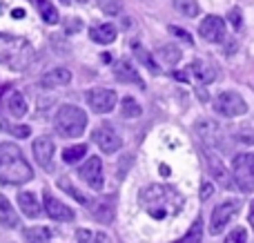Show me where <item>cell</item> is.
<instances>
[{"mask_svg":"<svg viewBox=\"0 0 254 243\" xmlns=\"http://www.w3.org/2000/svg\"><path fill=\"white\" fill-rule=\"evenodd\" d=\"M140 205L152 219H167L176 217L185 208V199L181 192H176L172 185H147L140 190Z\"/></svg>","mask_w":254,"mask_h":243,"instance_id":"cell-1","label":"cell"},{"mask_svg":"<svg viewBox=\"0 0 254 243\" xmlns=\"http://www.w3.org/2000/svg\"><path fill=\"white\" fill-rule=\"evenodd\" d=\"M34 179V170L29 168L22 150L13 143H0V183L20 185Z\"/></svg>","mask_w":254,"mask_h":243,"instance_id":"cell-2","label":"cell"},{"mask_svg":"<svg viewBox=\"0 0 254 243\" xmlns=\"http://www.w3.org/2000/svg\"><path fill=\"white\" fill-rule=\"evenodd\" d=\"M54 125L61 136L78 138L87 127V114L76 105H63L54 116Z\"/></svg>","mask_w":254,"mask_h":243,"instance_id":"cell-3","label":"cell"},{"mask_svg":"<svg viewBox=\"0 0 254 243\" xmlns=\"http://www.w3.org/2000/svg\"><path fill=\"white\" fill-rule=\"evenodd\" d=\"M232 172H234V183H237L239 190L243 192L254 190V154L243 152V154L234 156Z\"/></svg>","mask_w":254,"mask_h":243,"instance_id":"cell-4","label":"cell"},{"mask_svg":"<svg viewBox=\"0 0 254 243\" xmlns=\"http://www.w3.org/2000/svg\"><path fill=\"white\" fill-rule=\"evenodd\" d=\"M214 110L219 112L221 116H228V119H234V116H241L248 112V103L243 101V96H239L237 92H221L214 101Z\"/></svg>","mask_w":254,"mask_h":243,"instance_id":"cell-5","label":"cell"},{"mask_svg":"<svg viewBox=\"0 0 254 243\" xmlns=\"http://www.w3.org/2000/svg\"><path fill=\"white\" fill-rule=\"evenodd\" d=\"M92 138L105 154H114V152H119L121 147H123V138H121V134L116 132L110 123L98 125V127L92 132Z\"/></svg>","mask_w":254,"mask_h":243,"instance_id":"cell-6","label":"cell"},{"mask_svg":"<svg viewBox=\"0 0 254 243\" xmlns=\"http://www.w3.org/2000/svg\"><path fill=\"white\" fill-rule=\"evenodd\" d=\"M85 98H87L89 107H92L96 114H107V112H112L116 105V92L114 89H107V87L89 89V92L85 94Z\"/></svg>","mask_w":254,"mask_h":243,"instance_id":"cell-7","label":"cell"},{"mask_svg":"<svg viewBox=\"0 0 254 243\" xmlns=\"http://www.w3.org/2000/svg\"><path fill=\"white\" fill-rule=\"evenodd\" d=\"M239 210H241V203H239V201H234V199L223 201L221 205H216L214 212H212V221H210V232H212V235H219V232L228 226L230 219H232Z\"/></svg>","mask_w":254,"mask_h":243,"instance_id":"cell-8","label":"cell"},{"mask_svg":"<svg viewBox=\"0 0 254 243\" xmlns=\"http://www.w3.org/2000/svg\"><path fill=\"white\" fill-rule=\"evenodd\" d=\"M34 159L36 163L40 165L43 170H54V152H56V147H54V141L49 136H38L34 141Z\"/></svg>","mask_w":254,"mask_h":243,"instance_id":"cell-9","label":"cell"},{"mask_svg":"<svg viewBox=\"0 0 254 243\" xmlns=\"http://www.w3.org/2000/svg\"><path fill=\"white\" fill-rule=\"evenodd\" d=\"M78 177L83 179L89 187L101 190L103 187V163H101V159H98V156L87 159V163L78 168Z\"/></svg>","mask_w":254,"mask_h":243,"instance_id":"cell-10","label":"cell"},{"mask_svg":"<svg viewBox=\"0 0 254 243\" xmlns=\"http://www.w3.org/2000/svg\"><path fill=\"white\" fill-rule=\"evenodd\" d=\"M198 34L207 43H221L225 38V22L219 16H207L203 18L201 27H198Z\"/></svg>","mask_w":254,"mask_h":243,"instance_id":"cell-11","label":"cell"},{"mask_svg":"<svg viewBox=\"0 0 254 243\" xmlns=\"http://www.w3.org/2000/svg\"><path fill=\"white\" fill-rule=\"evenodd\" d=\"M194 129H196V134L207 143V145H212V147L223 145V129H221L219 125L214 123V121L201 119V121H196Z\"/></svg>","mask_w":254,"mask_h":243,"instance_id":"cell-12","label":"cell"},{"mask_svg":"<svg viewBox=\"0 0 254 243\" xmlns=\"http://www.w3.org/2000/svg\"><path fill=\"white\" fill-rule=\"evenodd\" d=\"M114 196H107V199H92L89 203V210H92L94 219L98 223H112L116 217V203Z\"/></svg>","mask_w":254,"mask_h":243,"instance_id":"cell-13","label":"cell"},{"mask_svg":"<svg viewBox=\"0 0 254 243\" xmlns=\"http://www.w3.org/2000/svg\"><path fill=\"white\" fill-rule=\"evenodd\" d=\"M45 210H47V214L54 219V221H74V210L71 208H67L65 203H61L58 199H54L52 196V192L49 190H45Z\"/></svg>","mask_w":254,"mask_h":243,"instance_id":"cell-14","label":"cell"},{"mask_svg":"<svg viewBox=\"0 0 254 243\" xmlns=\"http://www.w3.org/2000/svg\"><path fill=\"white\" fill-rule=\"evenodd\" d=\"M205 161H207V168H210V174L214 177V181H219L223 187H228V190H234V181L230 179L228 170H225V165L221 163V159L214 154V152L205 150Z\"/></svg>","mask_w":254,"mask_h":243,"instance_id":"cell-15","label":"cell"},{"mask_svg":"<svg viewBox=\"0 0 254 243\" xmlns=\"http://www.w3.org/2000/svg\"><path fill=\"white\" fill-rule=\"evenodd\" d=\"M114 76H116V80H121V83H129V85H136V87H140L143 89L145 87V83H143V78L138 76V71H136V67L131 65L129 61H119L114 65Z\"/></svg>","mask_w":254,"mask_h":243,"instance_id":"cell-16","label":"cell"},{"mask_svg":"<svg viewBox=\"0 0 254 243\" xmlns=\"http://www.w3.org/2000/svg\"><path fill=\"white\" fill-rule=\"evenodd\" d=\"M69 83H71V71L65 69V67H56V69L43 74V78H40V85L47 87V89L63 87V85H69Z\"/></svg>","mask_w":254,"mask_h":243,"instance_id":"cell-17","label":"cell"},{"mask_svg":"<svg viewBox=\"0 0 254 243\" xmlns=\"http://www.w3.org/2000/svg\"><path fill=\"white\" fill-rule=\"evenodd\" d=\"M188 74H192L194 78L198 80V83H205V85L212 83V80L216 78V69L207 61H194L192 65H190Z\"/></svg>","mask_w":254,"mask_h":243,"instance_id":"cell-18","label":"cell"},{"mask_svg":"<svg viewBox=\"0 0 254 243\" xmlns=\"http://www.w3.org/2000/svg\"><path fill=\"white\" fill-rule=\"evenodd\" d=\"M89 38L94 43H101V45H110L116 40V27L114 25H94L89 29Z\"/></svg>","mask_w":254,"mask_h":243,"instance_id":"cell-19","label":"cell"},{"mask_svg":"<svg viewBox=\"0 0 254 243\" xmlns=\"http://www.w3.org/2000/svg\"><path fill=\"white\" fill-rule=\"evenodd\" d=\"M0 223L4 228H16L18 226V217H16V210L13 205L9 203L7 196L0 194Z\"/></svg>","mask_w":254,"mask_h":243,"instance_id":"cell-20","label":"cell"},{"mask_svg":"<svg viewBox=\"0 0 254 243\" xmlns=\"http://www.w3.org/2000/svg\"><path fill=\"white\" fill-rule=\"evenodd\" d=\"M18 205H20V210L27 217H38L40 214V203L36 201V196L31 192H20L18 194Z\"/></svg>","mask_w":254,"mask_h":243,"instance_id":"cell-21","label":"cell"},{"mask_svg":"<svg viewBox=\"0 0 254 243\" xmlns=\"http://www.w3.org/2000/svg\"><path fill=\"white\" fill-rule=\"evenodd\" d=\"M131 52H134V56L138 58V61L143 62V65L147 67L149 71H152V74H158V71H161V69H158V65H156V62H154V58L149 56V54L145 52V47H143V45H138V43H136V40H134V43H131Z\"/></svg>","mask_w":254,"mask_h":243,"instance_id":"cell-22","label":"cell"},{"mask_svg":"<svg viewBox=\"0 0 254 243\" xmlns=\"http://www.w3.org/2000/svg\"><path fill=\"white\" fill-rule=\"evenodd\" d=\"M7 107H9V112H11L16 119H20V116L27 114V101H25V96H22V94H18V92L9 94Z\"/></svg>","mask_w":254,"mask_h":243,"instance_id":"cell-23","label":"cell"},{"mask_svg":"<svg viewBox=\"0 0 254 243\" xmlns=\"http://www.w3.org/2000/svg\"><path fill=\"white\" fill-rule=\"evenodd\" d=\"M58 185H61V190H63V192H67V194H69V196H74V199L78 201L80 205H85V208H89V203H92V199H87V196H85V194H80V192L76 190V187H74V183H71L69 179L61 177V179H58Z\"/></svg>","mask_w":254,"mask_h":243,"instance_id":"cell-24","label":"cell"},{"mask_svg":"<svg viewBox=\"0 0 254 243\" xmlns=\"http://www.w3.org/2000/svg\"><path fill=\"white\" fill-rule=\"evenodd\" d=\"M22 237H25L27 241H34V243H47L52 241V232H49V228H27L25 232H22Z\"/></svg>","mask_w":254,"mask_h":243,"instance_id":"cell-25","label":"cell"},{"mask_svg":"<svg viewBox=\"0 0 254 243\" xmlns=\"http://www.w3.org/2000/svg\"><path fill=\"white\" fill-rule=\"evenodd\" d=\"M156 56L161 58L163 62H167V65H176V62L181 61V49L176 47V45H163V47H158Z\"/></svg>","mask_w":254,"mask_h":243,"instance_id":"cell-26","label":"cell"},{"mask_svg":"<svg viewBox=\"0 0 254 243\" xmlns=\"http://www.w3.org/2000/svg\"><path fill=\"white\" fill-rule=\"evenodd\" d=\"M38 2V11L40 16H43V20L47 22V25H56L58 22V9L54 7L49 0H36Z\"/></svg>","mask_w":254,"mask_h":243,"instance_id":"cell-27","label":"cell"},{"mask_svg":"<svg viewBox=\"0 0 254 243\" xmlns=\"http://www.w3.org/2000/svg\"><path fill=\"white\" fill-rule=\"evenodd\" d=\"M172 4H174L176 11L183 13L185 18H194V16H198V11H201L196 0H174Z\"/></svg>","mask_w":254,"mask_h":243,"instance_id":"cell-28","label":"cell"},{"mask_svg":"<svg viewBox=\"0 0 254 243\" xmlns=\"http://www.w3.org/2000/svg\"><path fill=\"white\" fill-rule=\"evenodd\" d=\"M121 114L125 119H136V116H140V105L131 96H125L123 103H121Z\"/></svg>","mask_w":254,"mask_h":243,"instance_id":"cell-29","label":"cell"},{"mask_svg":"<svg viewBox=\"0 0 254 243\" xmlns=\"http://www.w3.org/2000/svg\"><path fill=\"white\" fill-rule=\"evenodd\" d=\"M85 154H87V145L67 147V150L63 152V161H65V163H76V161H80Z\"/></svg>","mask_w":254,"mask_h":243,"instance_id":"cell-30","label":"cell"},{"mask_svg":"<svg viewBox=\"0 0 254 243\" xmlns=\"http://www.w3.org/2000/svg\"><path fill=\"white\" fill-rule=\"evenodd\" d=\"M201 239H203V221H201V219H196V221H194V226L185 232V237L181 241L192 243V241H201Z\"/></svg>","mask_w":254,"mask_h":243,"instance_id":"cell-31","label":"cell"},{"mask_svg":"<svg viewBox=\"0 0 254 243\" xmlns=\"http://www.w3.org/2000/svg\"><path fill=\"white\" fill-rule=\"evenodd\" d=\"M98 7L103 9L105 13H112V16H116V13L123 11V2L121 0H96Z\"/></svg>","mask_w":254,"mask_h":243,"instance_id":"cell-32","label":"cell"},{"mask_svg":"<svg viewBox=\"0 0 254 243\" xmlns=\"http://www.w3.org/2000/svg\"><path fill=\"white\" fill-rule=\"evenodd\" d=\"M237 138L243 143H248V145H254V121L237 129Z\"/></svg>","mask_w":254,"mask_h":243,"instance_id":"cell-33","label":"cell"},{"mask_svg":"<svg viewBox=\"0 0 254 243\" xmlns=\"http://www.w3.org/2000/svg\"><path fill=\"white\" fill-rule=\"evenodd\" d=\"M225 241H228V243H243V241H248V235H246V230H243V228H237V230L230 232Z\"/></svg>","mask_w":254,"mask_h":243,"instance_id":"cell-34","label":"cell"},{"mask_svg":"<svg viewBox=\"0 0 254 243\" xmlns=\"http://www.w3.org/2000/svg\"><path fill=\"white\" fill-rule=\"evenodd\" d=\"M228 20L232 22L234 29H241V25H243V16H241V11H239V9H230Z\"/></svg>","mask_w":254,"mask_h":243,"instance_id":"cell-35","label":"cell"},{"mask_svg":"<svg viewBox=\"0 0 254 243\" xmlns=\"http://www.w3.org/2000/svg\"><path fill=\"white\" fill-rule=\"evenodd\" d=\"M29 132L31 129L27 127V125H18V127H11V125H9V134H13L16 138H27L29 136Z\"/></svg>","mask_w":254,"mask_h":243,"instance_id":"cell-36","label":"cell"},{"mask_svg":"<svg viewBox=\"0 0 254 243\" xmlns=\"http://www.w3.org/2000/svg\"><path fill=\"white\" fill-rule=\"evenodd\" d=\"M92 232L89 230H85V228H80V230H76V241H80V243H85V241H94L92 239Z\"/></svg>","mask_w":254,"mask_h":243,"instance_id":"cell-37","label":"cell"},{"mask_svg":"<svg viewBox=\"0 0 254 243\" xmlns=\"http://www.w3.org/2000/svg\"><path fill=\"white\" fill-rule=\"evenodd\" d=\"M170 31H172V34H174V36H179V38H183L188 45H192V36H190L188 31H183V29H176V27H170Z\"/></svg>","mask_w":254,"mask_h":243,"instance_id":"cell-38","label":"cell"},{"mask_svg":"<svg viewBox=\"0 0 254 243\" xmlns=\"http://www.w3.org/2000/svg\"><path fill=\"white\" fill-rule=\"evenodd\" d=\"M212 192H214V187H212L210 183H203V185H201V199H203V201H205V199H210V196H212Z\"/></svg>","mask_w":254,"mask_h":243,"instance_id":"cell-39","label":"cell"},{"mask_svg":"<svg viewBox=\"0 0 254 243\" xmlns=\"http://www.w3.org/2000/svg\"><path fill=\"white\" fill-rule=\"evenodd\" d=\"M0 132H9V123L2 119V116H0Z\"/></svg>","mask_w":254,"mask_h":243,"instance_id":"cell-40","label":"cell"},{"mask_svg":"<svg viewBox=\"0 0 254 243\" xmlns=\"http://www.w3.org/2000/svg\"><path fill=\"white\" fill-rule=\"evenodd\" d=\"M11 16H13V18H22V16H25V11H22V9H16Z\"/></svg>","mask_w":254,"mask_h":243,"instance_id":"cell-41","label":"cell"},{"mask_svg":"<svg viewBox=\"0 0 254 243\" xmlns=\"http://www.w3.org/2000/svg\"><path fill=\"white\" fill-rule=\"evenodd\" d=\"M250 223L254 226V201H252V205H250Z\"/></svg>","mask_w":254,"mask_h":243,"instance_id":"cell-42","label":"cell"},{"mask_svg":"<svg viewBox=\"0 0 254 243\" xmlns=\"http://www.w3.org/2000/svg\"><path fill=\"white\" fill-rule=\"evenodd\" d=\"M94 241H107V237L105 235H96V239H94Z\"/></svg>","mask_w":254,"mask_h":243,"instance_id":"cell-43","label":"cell"},{"mask_svg":"<svg viewBox=\"0 0 254 243\" xmlns=\"http://www.w3.org/2000/svg\"><path fill=\"white\" fill-rule=\"evenodd\" d=\"M78 2H87V0H78Z\"/></svg>","mask_w":254,"mask_h":243,"instance_id":"cell-44","label":"cell"},{"mask_svg":"<svg viewBox=\"0 0 254 243\" xmlns=\"http://www.w3.org/2000/svg\"><path fill=\"white\" fill-rule=\"evenodd\" d=\"M63 2H69V0H63Z\"/></svg>","mask_w":254,"mask_h":243,"instance_id":"cell-45","label":"cell"}]
</instances>
